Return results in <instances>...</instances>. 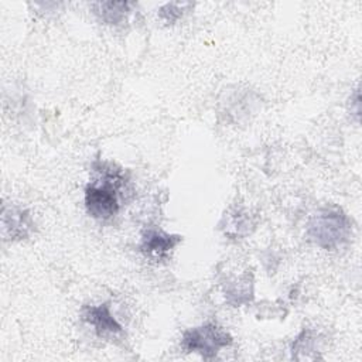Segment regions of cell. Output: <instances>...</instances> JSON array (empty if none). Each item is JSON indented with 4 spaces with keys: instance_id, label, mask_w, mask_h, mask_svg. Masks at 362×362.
<instances>
[{
    "instance_id": "cell-8",
    "label": "cell",
    "mask_w": 362,
    "mask_h": 362,
    "mask_svg": "<svg viewBox=\"0 0 362 362\" xmlns=\"http://www.w3.org/2000/svg\"><path fill=\"white\" fill-rule=\"evenodd\" d=\"M188 6H189L188 3H167L160 8L158 16L165 23H174L182 16L184 8Z\"/></svg>"
},
{
    "instance_id": "cell-1",
    "label": "cell",
    "mask_w": 362,
    "mask_h": 362,
    "mask_svg": "<svg viewBox=\"0 0 362 362\" xmlns=\"http://www.w3.org/2000/svg\"><path fill=\"white\" fill-rule=\"evenodd\" d=\"M96 171L100 174L99 180L89 182L85 188V208L92 218L107 221L119 212L117 191L124 184V177L120 170L107 167L105 163H100Z\"/></svg>"
},
{
    "instance_id": "cell-5",
    "label": "cell",
    "mask_w": 362,
    "mask_h": 362,
    "mask_svg": "<svg viewBox=\"0 0 362 362\" xmlns=\"http://www.w3.org/2000/svg\"><path fill=\"white\" fill-rule=\"evenodd\" d=\"M82 318L93 327V331L100 338H113L120 335L123 328L110 313L109 303L98 305H86L82 311Z\"/></svg>"
},
{
    "instance_id": "cell-2",
    "label": "cell",
    "mask_w": 362,
    "mask_h": 362,
    "mask_svg": "<svg viewBox=\"0 0 362 362\" xmlns=\"http://www.w3.org/2000/svg\"><path fill=\"white\" fill-rule=\"evenodd\" d=\"M307 236L321 249L338 250L349 242L352 222L341 208L324 206L311 216L307 225Z\"/></svg>"
},
{
    "instance_id": "cell-4",
    "label": "cell",
    "mask_w": 362,
    "mask_h": 362,
    "mask_svg": "<svg viewBox=\"0 0 362 362\" xmlns=\"http://www.w3.org/2000/svg\"><path fill=\"white\" fill-rule=\"evenodd\" d=\"M180 235H170L161 229L148 228L141 235L140 252L150 260L160 262L168 259L170 252L181 242Z\"/></svg>"
},
{
    "instance_id": "cell-6",
    "label": "cell",
    "mask_w": 362,
    "mask_h": 362,
    "mask_svg": "<svg viewBox=\"0 0 362 362\" xmlns=\"http://www.w3.org/2000/svg\"><path fill=\"white\" fill-rule=\"evenodd\" d=\"M33 229V219L28 211L21 208L3 209V232L8 239H24Z\"/></svg>"
},
{
    "instance_id": "cell-3",
    "label": "cell",
    "mask_w": 362,
    "mask_h": 362,
    "mask_svg": "<svg viewBox=\"0 0 362 362\" xmlns=\"http://www.w3.org/2000/svg\"><path fill=\"white\" fill-rule=\"evenodd\" d=\"M232 344V337L219 325L206 322L184 332L181 346L185 352L199 354L204 359H214L222 348Z\"/></svg>"
},
{
    "instance_id": "cell-7",
    "label": "cell",
    "mask_w": 362,
    "mask_h": 362,
    "mask_svg": "<svg viewBox=\"0 0 362 362\" xmlns=\"http://www.w3.org/2000/svg\"><path fill=\"white\" fill-rule=\"evenodd\" d=\"M133 3L129 1H98L92 4L96 17L109 25H117L127 20L132 13Z\"/></svg>"
}]
</instances>
